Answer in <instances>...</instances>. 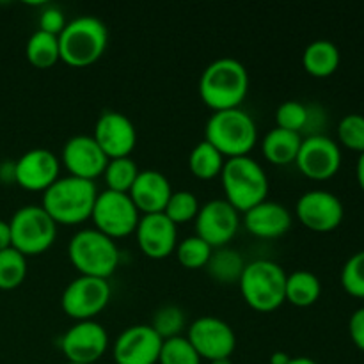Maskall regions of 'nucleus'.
Listing matches in <instances>:
<instances>
[{"mask_svg":"<svg viewBox=\"0 0 364 364\" xmlns=\"http://www.w3.org/2000/svg\"><path fill=\"white\" fill-rule=\"evenodd\" d=\"M59 159L45 148L31 149L14 162L16 183L31 192H45L53 181L59 180Z\"/></svg>","mask_w":364,"mask_h":364,"instance_id":"19","label":"nucleus"},{"mask_svg":"<svg viewBox=\"0 0 364 364\" xmlns=\"http://www.w3.org/2000/svg\"><path fill=\"white\" fill-rule=\"evenodd\" d=\"M340 50L329 39H316L306 46L302 53V66L311 77H331L340 66Z\"/></svg>","mask_w":364,"mask_h":364,"instance_id":"24","label":"nucleus"},{"mask_svg":"<svg viewBox=\"0 0 364 364\" xmlns=\"http://www.w3.org/2000/svg\"><path fill=\"white\" fill-rule=\"evenodd\" d=\"M290 361L291 358L287 352H274V354L270 355V364H288Z\"/></svg>","mask_w":364,"mask_h":364,"instance_id":"43","label":"nucleus"},{"mask_svg":"<svg viewBox=\"0 0 364 364\" xmlns=\"http://www.w3.org/2000/svg\"><path fill=\"white\" fill-rule=\"evenodd\" d=\"M341 287L348 295L364 299V251L355 252L341 269Z\"/></svg>","mask_w":364,"mask_h":364,"instance_id":"36","label":"nucleus"},{"mask_svg":"<svg viewBox=\"0 0 364 364\" xmlns=\"http://www.w3.org/2000/svg\"><path fill=\"white\" fill-rule=\"evenodd\" d=\"M213 249L198 235L187 237L176 245V258L185 269H205Z\"/></svg>","mask_w":364,"mask_h":364,"instance_id":"32","label":"nucleus"},{"mask_svg":"<svg viewBox=\"0 0 364 364\" xmlns=\"http://www.w3.org/2000/svg\"><path fill=\"white\" fill-rule=\"evenodd\" d=\"M137 242L141 251L151 259H164L176 249V224L166 213H146L137 224Z\"/></svg>","mask_w":364,"mask_h":364,"instance_id":"20","label":"nucleus"},{"mask_svg":"<svg viewBox=\"0 0 364 364\" xmlns=\"http://www.w3.org/2000/svg\"><path fill=\"white\" fill-rule=\"evenodd\" d=\"M66 364H75V363H66Z\"/></svg>","mask_w":364,"mask_h":364,"instance_id":"46","label":"nucleus"},{"mask_svg":"<svg viewBox=\"0 0 364 364\" xmlns=\"http://www.w3.org/2000/svg\"><path fill=\"white\" fill-rule=\"evenodd\" d=\"M149 326L164 341L171 340V338L181 336V331L185 327V315L178 306L166 304L156 309Z\"/></svg>","mask_w":364,"mask_h":364,"instance_id":"33","label":"nucleus"},{"mask_svg":"<svg viewBox=\"0 0 364 364\" xmlns=\"http://www.w3.org/2000/svg\"><path fill=\"white\" fill-rule=\"evenodd\" d=\"M295 164L299 171L309 180H329L341 167V149L338 142H334L327 135L313 134L302 139Z\"/></svg>","mask_w":364,"mask_h":364,"instance_id":"15","label":"nucleus"},{"mask_svg":"<svg viewBox=\"0 0 364 364\" xmlns=\"http://www.w3.org/2000/svg\"><path fill=\"white\" fill-rule=\"evenodd\" d=\"M27 277V258L14 247L0 251V290H14Z\"/></svg>","mask_w":364,"mask_h":364,"instance_id":"30","label":"nucleus"},{"mask_svg":"<svg viewBox=\"0 0 364 364\" xmlns=\"http://www.w3.org/2000/svg\"><path fill=\"white\" fill-rule=\"evenodd\" d=\"M295 215L308 230L316 233H331L343 223L345 208L336 194L322 188L308 191L299 198Z\"/></svg>","mask_w":364,"mask_h":364,"instance_id":"11","label":"nucleus"},{"mask_svg":"<svg viewBox=\"0 0 364 364\" xmlns=\"http://www.w3.org/2000/svg\"><path fill=\"white\" fill-rule=\"evenodd\" d=\"M63 164L70 171V176L95 181V178L103 176L109 156L103 153L92 135H75L64 144Z\"/></svg>","mask_w":364,"mask_h":364,"instance_id":"18","label":"nucleus"},{"mask_svg":"<svg viewBox=\"0 0 364 364\" xmlns=\"http://www.w3.org/2000/svg\"><path fill=\"white\" fill-rule=\"evenodd\" d=\"M187 340L201 359L210 363L231 358L237 347V336L231 326L217 316H201L188 327Z\"/></svg>","mask_w":364,"mask_h":364,"instance_id":"13","label":"nucleus"},{"mask_svg":"<svg viewBox=\"0 0 364 364\" xmlns=\"http://www.w3.org/2000/svg\"><path fill=\"white\" fill-rule=\"evenodd\" d=\"M338 139L345 148L364 153V116L363 114H347L338 124Z\"/></svg>","mask_w":364,"mask_h":364,"instance_id":"37","label":"nucleus"},{"mask_svg":"<svg viewBox=\"0 0 364 364\" xmlns=\"http://www.w3.org/2000/svg\"><path fill=\"white\" fill-rule=\"evenodd\" d=\"M107 45L109 31L96 16L73 18L59 34L60 60L73 68L95 64L105 53Z\"/></svg>","mask_w":364,"mask_h":364,"instance_id":"4","label":"nucleus"},{"mask_svg":"<svg viewBox=\"0 0 364 364\" xmlns=\"http://www.w3.org/2000/svg\"><path fill=\"white\" fill-rule=\"evenodd\" d=\"M96 198L95 181L68 174L43 192L41 206L55 224H80L91 219Z\"/></svg>","mask_w":364,"mask_h":364,"instance_id":"2","label":"nucleus"},{"mask_svg":"<svg viewBox=\"0 0 364 364\" xmlns=\"http://www.w3.org/2000/svg\"><path fill=\"white\" fill-rule=\"evenodd\" d=\"M205 141L219 149L226 159L245 156L258 142V128L251 114L240 107L219 110L206 121Z\"/></svg>","mask_w":364,"mask_h":364,"instance_id":"5","label":"nucleus"},{"mask_svg":"<svg viewBox=\"0 0 364 364\" xmlns=\"http://www.w3.org/2000/svg\"><path fill=\"white\" fill-rule=\"evenodd\" d=\"M141 169L137 167L135 160H132L130 156H121V159H109L105 171H103V178H105L107 191L114 192H123L128 194L134 185V181L137 180Z\"/></svg>","mask_w":364,"mask_h":364,"instance_id":"29","label":"nucleus"},{"mask_svg":"<svg viewBox=\"0 0 364 364\" xmlns=\"http://www.w3.org/2000/svg\"><path fill=\"white\" fill-rule=\"evenodd\" d=\"M11 247L21 255L36 256L50 249L57 238V224L43 206L27 205L13 213L9 220Z\"/></svg>","mask_w":364,"mask_h":364,"instance_id":"8","label":"nucleus"},{"mask_svg":"<svg viewBox=\"0 0 364 364\" xmlns=\"http://www.w3.org/2000/svg\"><path fill=\"white\" fill-rule=\"evenodd\" d=\"M220 180L226 201L238 213H245L252 206L265 201L269 196V178L265 169L249 155L226 159Z\"/></svg>","mask_w":364,"mask_h":364,"instance_id":"3","label":"nucleus"},{"mask_svg":"<svg viewBox=\"0 0 364 364\" xmlns=\"http://www.w3.org/2000/svg\"><path fill=\"white\" fill-rule=\"evenodd\" d=\"M311 107L304 105V103L297 102V100H288V102L281 103L276 110L277 128L295 132V134H301L302 130H306L311 124Z\"/></svg>","mask_w":364,"mask_h":364,"instance_id":"31","label":"nucleus"},{"mask_svg":"<svg viewBox=\"0 0 364 364\" xmlns=\"http://www.w3.org/2000/svg\"><path fill=\"white\" fill-rule=\"evenodd\" d=\"M11 247V228L9 223L0 219V251Z\"/></svg>","mask_w":364,"mask_h":364,"instance_id":"41","label":"nucleus"},{"mask_svg":"<svg viewBox=\"0 0 364 364\" xmlns=\"http://www.w3.org/2000/svg\"><path fill=\"white\" fill-rule=\"evenodd\" d=\"M322 294V283L318 277L309 270H295L287 276L284 287V301L299 308L313 306Z\"/></svg>","mask_w":364,"mask_h":364,"instance_id":"26","label":"nucleus"},{"mask_svg":"<svg viewBox=\"0 0 364 364\" xmlns=\"http://www.w3.org/2000/svg\"><path fill=\"white\" fill-rule=\"evenodd\" d=\"M224 162H226V156L206 141L196 144L188 155V169L199 180H212V178L220 176Z\"/></svg>","mask_w":364,"mask_h":364,"instance_id":"27","label":"nucleus"},{"mask_svg":"<svg viewBox=\"0 0 364 364\" xmlns=\"http://www.w3.org/2000/svg\"><path fill=\"white\" fill-rule=\"evenodd\" d=\"M198 212H199L198 196L191 191L173 192L166 210H164V213H166L174 224H183V223H188V220L196 219Z\"/></svg>","mask_w":364,"mask_h":364,"instance_id":"35","label":"nucleus"},{"mask_svg":"<svg viewBox=\"0 0 364 364\" xmlns=\"http://www.w3.org/2000/svg\"><path fill=\"white\" fill-rule=\"evenodd\" d=\"M60 348L68 363L95 364L109 348V334L95 320L77 322L60 338Z\"/></svg>","mask_w":364,"mask_h":364,"instance_id":"14","label":"nucleus"},{"mask_svg":"<svg viewBox=\"0 0 364 364\" xmlns=\"http://www.w3.org/2000/svg\"><path fill=\"white\" fill-rule=\"evenodd\" d=\"M159 364H201V358L187 336H176L162 343Z\"/></svg>","mask_w":364,"mask_h":364,"instance_id":"34","label":"nucleus"},{"mask_svg":"<svg viewBox=\"0 0 364 364\" xmlns=\"http://www.w3.org/2000/svg\"><path fill=\"white\" fill-rule=\"evenodd\" d=\"M92 137L109 159L130 156L137 144V130L134 123L116 110H105L96 119Z\"/></svg>","mask_w":364,"mask_h":364,"instance_id":"17","label":"nucleus"},{"mask_svg":"<svg viewBox=\"0 0 364 364\" xmlns=\"http://www.w3.org/2000/svg\"><path fill=\"white\" fill-rule=\"evenodd\" d=\"M91 219L96 230L116 240L135 233L141 212L128 194L103 191L96 198Z\"/></svg>","mask_w":364,"mask_h":364,"instance_id":"9","label":"nucleus"},{"mask_svg":"<svg viewBox=\"0 0 364 364\" xmlns=\"http://www.w3.org/2000/svg\"><path fill=\"white\" fill-rule=\"evenodd\" d=\"M288 364H318V363L313 361L311 358H306V355H299V358H291V361Z\"/></svg>","mask_w":364,"mask_h":364,"instance_id":"44","label":"nucleus"},{"mask_svg":"<svg viewBox=\"0 0 364 364\" xmlns=\"http://www.w3.org/2000/svg\"><path fill=\"white\" fill-rule=\"evenodd\" d=\"M355 176H358L359 187H361L364 192V153H361L358 159V166H355Z\"/></svg>","mask_w":364,"mask_h":364,"instance_id":"42","label":"nucleus"},{"mask_svg":"<svg viewBox=\"0 0 364 364\" xmlns=\"http://www.w3.org/2000/svg\"><path fill=\"white\" fill-rule=\"evenodd\" d=\"M25 55L32 66L41 68V70L52 68L60 60L59 38L38 28L25 45Z\"/></svg>","mask_w":364,"mask_h":364,"instance_id":"28","label":"nucleus"},{"mask_svg":"<svg viewBox=\"0 0 364 364\" xmlns=\"http://www.w3.org/2000/svg\"><path fill=\"white\" fill-rule=\"evenodd\" d=\"M348 333L359 350L364 352V308L355 309L348 320Z\"/></svg>","mask_w":364,"mask_h":364,"instance_id":"39","label":"nucleus"},{"mask_svg":"<svg viewBox=\"0 0 364 364\" xmlns=\"http://www.w3.org/2000/svg\"><path fill=\"white\" fill-rule=\"evenodd\" d=\"M196 235L212 249L226 247L240 228V213L226 199H210L196 215Z\"/></svg>","mask_w":364,"mask_h":364,"instance_id":"12","label":"nucleus"},{"mask_svg":"<svg viewBox=\"0 0 364 364\" xmlns=\"http://www.w3.org/2000/svg\"><path fill=\"white\" fill-rule=\"evenodd\" d=\"M206 274L219 284H238L245 262L242 255L230 247H217L210 255L206 263Z\"/></svg>","mask_w":364,"mask_h":364,"instance_id":"25","label":"nucleus"},{"mask_svg":"<svg viewBox=\"0 0 364 364\" xmlns=\"http://www.w3.org/2000/svg\"><path fill=\"white\" fill-rule=\"evenodd\" d=\"M210 364H233V363H231L230 358H226V359H215V361H212Z\"/></svg>","mask_w":364,"mask_h":364,"instance_id":"45","label":"nucleus"},{"mask_svg":"<svg viewBox=\"0 0 364 364\" xmlns=\"http://www.w3.org/2000/svg\"><path fill=\"white\" fill-rule=\"evenodd\" d=\"M302 144V135L295 132L272 128L262 141V151L269 162L276 166H287L295 162Z\"/></svg>","mask_w":364,"mask_h":364,"instance_id":"23","label":"nucleus"},{"mask_svg":"<svg viewBox=\"0 0 364 364\" xmlns=\"http://www.w3.org/2000/svg\"><path fill=\"white\" fill-rule=\"evenodd\" d=\"M291 213L287 206L276 201H262L244 213V226L258 238H277L291 228Z\"/></svg>","mask_w":364,"mask_h":364,"instance_id":"22","label":"nucleus"},{"mask_svg":"<svg viewBox=\"0 0 364 364\" xmlns=\"http://www.w3.org/2000/svg\"><path fill=\"white\" fill-rule=\"evenodd\" d=\"M0 181L4 183H16V174H14V162H4L0 164Z\"/></svg>","mask_w":364,"mask_h":364,"instance_id":"40","label":"nucleus"},{"mask_svg":"<svg viewBox=\"0 0 364 364\" xmlns=\"http://www.w3.org/2000/svg\"><path fill=\"white\" fill-rule=\"evenodd\" d=\"M68 256L80 276L107 279L119 265V249L114 238L96 228L77 231L68 244Z\"/></svg>","mask_w":364,"mask_h":364,"instance_id":"6","label":"nucleus"},{"mask_svg":"<svg viewBox=\"0 0 364 364\" xmlns=\"http://www.w3.org/2000/svg\"><path fill=\"white\" fill-rule=\"evenodd\" d=\"M110 301V284L107 279L78 276L63 291L60 306L70 318L77 322L92 320L107 308Z\"/></svg>","mask_w":364,"mask_h":364,"instance_id":"10","label":"nucleus"},{"mask_svg":"<svg viewBox=\"0 0 364 364\" xmlns=\"http://www.w3.org/2000/svg\"><path fill=\"white\" fill-rule=\"evenodd\" d=\"M287 276L283 267L272 259H255L245 263L238 281L242 297L256 311H274L284 302Z\"/></svg>","mask_w":364,"mask_h":364,"instance_id":"7","label":"nucleus"},{"mask_svg":"<svg viewBox=\"0 0 364 364\" xmlns=\"http://www.w3.org/2000/svg\"><path fill=\"white\" fill-rule=\"evenodd\" d=\"M247 91L249 73L235 57H219L212 60L199 78V96L213 112L238 109Z\"/></svg>","mask_w":364,"mask_h":364,"instance_id":"1","label":"nucleus"},{"mask_svg":"<svg viewBox=\"0 0 364 364\" xmlns=\"http://www.w3.org/2000/svg\"><path fill=\"white\" fill-rule=\"evenodd\" d=\"M164 340L149 323L130 326L116 338L112 355L116 364H159Z\"/></svg>","mask_w":364,"mask_h":364,"instance_id":"16","label":"nucleus"},{"mask_svg":"<svg viewBox=\"0 0 364 364\" xmlns=\"http://www.w3.org/2000/svg\"><path fill=\"white\" fill-rule=\"evenodd\" d=\"M66 16H64L63 11L55 6H48L46 9L41 11L39 14V31L48 32V34L57 36L59 38L60 32L66 27Z\"/></svg>","mask_w":364,"mask_h":364,"instance_id":"38","label":"nucleus"},{"mask_svg":"<svg viewBox=\"0 0 364 364\" xmlns=\"http://www.w3.org/2000/svg\"><path fill=\"white\" fill-rule=\"evenodd\" d=\"M173 188L167 176L160 171L144 169L139 173L128 196L142 215L146 213H162L169 203Z\"/></svg>","mask_w":364,"mask_h":364,"instance_id":"21","label":"nucleus"}]
</instances>
